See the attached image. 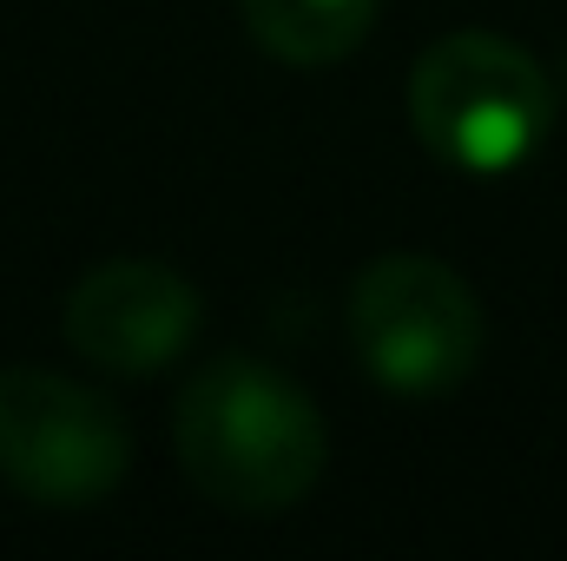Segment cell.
<instances>
[{"mask_svg":"<svg viewBox=\"0 0 567 561\" xmlns=\"http://www.w3.org/2000/svg\"><path fill=\"white\" fill-rule=\"evenodd\" d=\"M185 482L231 516H278L323 476L330 429L303 384L258 357L205 364L172 417Z\"/></svg>","mask_w":567,"mask_h":561,"instance_id":"6da1fadb","label":"cell"},{"mask_svg":"<svg viewBox=\"0 0 567 561\" xmlns=\"http://www.w3.org/2000/svg\"><path fill=\"white\" fill-rule=\"evenodd\" d=\"M410 126L442 165L495 178L542 152L555 126V86L502 33H442L410 73Z\"/></svg>","mask_w":567,"mask_h":561,"instance_id":"7a4b0ae2","label":"cell"},{"mask_svg":"<svg viewBox=\"0 0 567 561\" xmlns=\"http://www.w3.org/2000/svg\"><path fill=\"white\" fill-rule=\"evenodd\" d=\"M357 364L396 397H442L482 357V304L442 258L390 252L350 284Z\"/></svg>","mask_w":567,"mask_h":561,"instance_id":"3957f363","label":"cell"},{"mask_svg":"<svg viewBox=\"0 0 567 561\" xmlns=\"http://www.w3.org/2000/svg\"><path fill=\"white\" fill-rule=\"evenodd\" d=\"M126 469L133 429L100 390L33 364L0 370V482L13 496L40 509H86L113 496Z\"/></svg>","mask_w":567,"mask_h":561,"instance_id":"277c9868","label":"cell"},{"mask_svg":"<svg viewBox=\"0 0 567 561\" xmlns=\"http://www.w3.org/2000/svg\"><path fill=\"white\" fill-rule=\"evenodd\" d=\"M198 317H205L198 284L178 278L172 265L106 258L66 290L60 330L86 364L120 377H152L185 357V344L198 337Z\"/></svg>","mask_w":567,"mask_h":561,"instance_id":"5b68a950","label":"cell"},{"mask_svg":"<svg viewBox=\"0 0 567 561\" xmlns=\"http://www.w3.org/2000/svg\"><path fill=\"white\" fill-rule=\"evenodd\" d=\"M251 40L284 67H330L370 40L377 0H238Z\"/></svg>","mask_w":567,"mask_h":561,"instance_id":"8992f818","label":"cell"}]
</instances>
